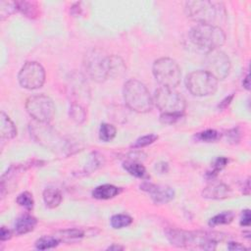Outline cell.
<instances>
[{
  "label": "cell",
  "instance_id": "6da1fadb",
  "mask_svg": "<svg viewBox=\"0 0 251 251\" xmlns=\"http://www.w3.org/2000/svg\"><path fill=\"white\" fill-rule=\"evenodd\" d=\"M167 236L173 245L178 247L198 246L207 250L215 249L217 243L224 238V235L220 232L184 231L179 229L169 230Z\"/></svg>",
  "mask_w": 251,
  "mask_h": 251
},
{
  "label": "cell",
  "instance_id": "7a4b0ae2",
  "mask_svg": "<svg viewBox=\"0 0 251 251\" xmlns=\"http://www.w3.org/2000/svg\"><path fill=\"white\" fill-rule=\"evenodd\" d=\"M186 16L197 24L214 25L222 22L226 17L225 6L217 1H187L185 3Z\"/></svg>",
  "mask_w": 251,
  "mask_h": 251
},
{
  "label": "cell",
  "instance_id": "3957f363",
  "mask_svg": "<svg viewBox=\"0 0 251 251\" xmlns=\"http://www.w3.org/2000/svg\"><path fill=\"white\" fill-rule=\"evenodd\" d=\"M189 38L196 47L209 52L224 45L226 34L218 25L197 24L190 29Z\"/></svg>",
  "mask_w": 251,
  "mask_h": 251
},
{
  "label": "cell",
  "instance_id": "277c9868",
  "mask_svg": "<svg viewBox=\"0 0 251 251\" xmlns=\"http://www.w3.org/2000/svg\"><path fill=\"white\" fill-rule=\"evenodd\" d=\"M124 100L127 108L137 113H147L153 106V98L149 90L137 79H129L125 83Z\"/></svg>",
  "mask_w": 251,
  "mask_h": 251
},
{
  "label": "cell",
  "instance_id": "5b68a950",
  "mask_svg": "<svg viewBox=\"0 0 251 251\" xmlns=\"http://www.w3.org/2000/svg\"><path fill=\"white\" fill-rule=\"evenodd\" d=\"M153 75L155 79L163 87L175 88L178 85L181 72L178 64L171 58H160L153 64Z\"/></svg>",
  "mask_w": 251,
  "mask_h": 251
},
{
  "label": "cell",
  "instance_id": "8992f818",
  "mask_svg": "<svg viewBox=\"0 0 251 251\" xmlns=\"http://www.w3.org/2000/svg\"><path fill=\"white\" fill-rule=\"evenodd\" d=\"M153 102L162 113L183 114L186 103L183 96L175 88L161 86L155 91Z\"/></svg>",
  "mask_w": 251,
  "mask_h": 251
},
{
  "label": "cell",
  "instance_id": "52a82bcc",
  "mask_svg": "<svg viewBox=\"0 0 251 251\" xmlns=\"http://www.w3.org/2000/svg\"><path fill=\"white\" fill-rule=\"evenodd\" d=\"M187 90L194 96H209L218 89V79L203 70L191 72L185 78Z\"/></svg>",
  "mask_w": 251,
  "mask_h": 251
},
{
  "label": "cell",
  "instance_id": "ba28073f",
  "mask_svg": "<svg viewBox=\"0 0 251 251\" xmlns=\"http://www.w3.org/2000/svg\"><path fill=\"white\" fill-rule=\"evenodd\" d=\"M25 109L28 115L40 124H48L55 115V105L52 99L44 94L28 97L25 101Z\"/></svg>",
  "mask_w": 251,
  "mask_h": 251
},
{
  "label": "cell",
  "instance_id": "9c48e42d",
  "mask_svg": "<svg viewBox=\"0 0 251 251\" xmlns=\"http://www.w3.org/2000/svg\"><path fill=\"white\" fill-rule=\"evenodd\" d=\"M83 68L87 75L97 82H102L109 77L108 56L100 49H91L85 54Z\"/></svg>",
  "mask_w": 251,
  "mask_h": 251
},
{
  "label": "cell",
  "instance_id": "30bf717a",
  "mask_svg": "<svg viewBox=\"0 0 251 251\" xmlns=\"http://www.w3.org/2000/svg\"><path fill=\"white\" fill-rule=\"evenodd\" d=\"M44 68L37 62H26L19 72L18 80L22 87L33 90L40 88L45 81Z\"/></svg>",
  "mask_w": 251,
  "mask_h": 251
},
{
  "label": "cell",
  "instance_id": "8fae6325",
  "mask_svg": "<svg viewBox=\"0 0 251 251\" xmlns=\"http://www.w3.org/2000/svg\"><path fill=\"white\" fill-rule=\"evenodd\" d=\"M205 67L215 78L225 79L230 71V60L228 56L220 49H214L207 52L205 57Z\"/></svg>",
  "mask_w": 251,
  "mask_h": 251
},
{
  "label": "cell",
  "instance_id": "7c38bea8",
  "mask_svg": "<svg viewBox=\"0 0 251 251\" xmlns=\"http://www.w3.org/2000/svg\"><path fill=\"white\" fill-rule=\"evenodd\" d=\"M140 188L150 194V197L155 204H166L172 201L175 197V190L168 185H160L144 181L140 185Z\"/></svg>",
  "mask_w": 251,
  "mask_h": 251
},
{
  "label": "cell",
  "instance_id": "4fadbf2b",
  "mask_svg": "<svg viewBox=\"0 0 251 251\" xmlns=\"http://www.w3.org/2000/svg\"><path fill=\"white\" fill-rule=\"evenodd\" d=\"M230 194V188L223 182H214L204 188L202 195L209 199H224Z\"/></svg>",
  "mask_w": 251,
  "mask_h": 251
},
{
  "label": "cell",
  "instance_id": "5bb4252c",
  "mask_svg": "<svg viewBox=\"0 0 251 251\" xmlns=\"http://www.w3.org/2000/svg\"><path fill=\"white\" fill-rule=\"evenodd\" d=\"M37 220L30 215H24L17 219L15 223V231L17 234H25L34 229Z\"/></svg>",
  "mask_w": 251,
  "mask_h": 251
},
{
  "label": "cell",
  "instance_id": "9a60e30c",
  "mask_svg": "<svg viewBox=\"0 0 251 251\" xmlns=\"http://www.w3.org/2000/svg\"><path fill=\"white\" fill-rule=\"evenodd\" d=\"M0 135L6 139H12L17 135L15 124L4 112L0 114Z\"/></svg>",
  "mask_w": 251,
  "mask_h": 251
},
{
  "label": "cell",
  "instance_id": "2e32d148",
  "mask_svg": "<svg viewBox=\"0 0 251 251\" xmlns=\"http://www.w3.org/2000/svg\"><path fill=\"white\" fill-rule=\"evenodd\" d=\"M121 189L112 184H102L95 187L92 191V197L99 200H107L117 196Z\"/></svg>",
  "mask_w": 251,
  "mask_h": 251
},
{
  "label": "cell",
  "instance_id": "e0dca14e",
  "mask_svg": "<svg viewBox=\"0 0 251 251\" xmlns=\"http://www.w3.org/2000/svg\"><path fill=\"white\" fill-rule=\"evenodd\" d=\"M126 72V65L122 58L116 55L108 56V76L116 77Z\"/></svg>",
  "mask_w": 251,
  "mask_h": 251
},
{
  "label": "cell",
  "instance_id": "ac0fdd59",
  "mask_svg": "<svg viewBox=\"0 0 251 251\" xmlns=\"http://www.w3.org/2000/svg\"><path fill=\"white\" fill-rule=\"evenodd\" d=\"M124 169L131 176L141 178V179H147L149 178V175L146 172L145 167L139 163V162H135V161H126L123 164Z\"/></svg>",
  "mask_w": 251,
  "mask_h": 251
},
{
  "label": "cell",
  "instance_id": "d6986e66",
  "mask_svg": "<svg viewBox=\"0 0 251 251\" xmlns=\"http://www.w3.org/2000/svg\"><path fill=\"white\" fill-rule=\"evenodd\" d=\"M17 10L27 18H36L39 14V5L35 1H16Z\"/></svg>",
  "mask_w": 251,
  "mask_h": 251
},
{
  "label": "cell",
  "instance_id": "ffe728a7",
  "mask_svg": "<svg viewBox=\"0 0 251 251\" xmlns=\"http://www.w3.org/2000/svg\"><path fill=\"white\" fill-rule=\"evenodd\" d=\"M62 194L56 188H46L43 191V200L48 208H56L62 202Z\"/></svg>",
  "mask_w": 251,
  "mask_h": 251
},
{
  "label": "cell",
  "instance_id": "44dd1931",
  "mask_svg": "<svg viewBox=\"0 0 251 251\" xmlns=\"http://www.w3.org/2000/svg\"><path fill=\"white\" fill-rule=\"evenodd\" d=\"M84 236V231L78 228H69L60 230L55 236L60 242H74Z\"/></svg>",
  "mask_w": 251,
  "mask_h": 251
},
{
  "label": "cell",
  "instance_id": "7402d4cb",
  "mask_svg": "<svg viewBox=\"0 0 251 251\" xmlns=\"http://www.w3.org/2000/svg\"><path fill=\"white\" fill-rule=\"evenodd\" d=\"M70 117L76 124H82L86 119V112L84 107L79 104L73 102L70 107Z\"/></svg>",
  "mask_w": 251,
  "mask_h": 251
},
{
  "label": "cell",
  "instance_id": "603a6c76",
  "mask_svg": "<svg viewBox=\"0 0 251 251\" xmlns=\"http://www.w3.org/2000/svg\"><path fill=\"white\" fill-rule=\"evenodd\" d=\"M233 218H234L233 212L225 211V212H222V213L214 216L213 218H211L209 221V226H220V225H226V224L231 223Z\"/></svg>",
  "mask_w": 251,
  "mask_h": 251
},
{
  "label": "cell",
  "instance_id": "cb8c5ba5",
  "mask_svg": "<svg viewBox=\"0 0 251 251\" xmlns=\"http://www.w3.org/2000/svg\"><path fill=\"white\" fill-rule=\"evenodd\" d=\"M116 133H117V129L113 125L107 124V123L101 124L99 128V138L102 141L109 142L113 140L116 136Z\"/></svg>",
  "mask_w": 251,
  "mask_h": 251
},
{
  "label": "cell",
  "instance_id": "d4e9b609",
  "mask_svg": "<svg viewBox=\"0 0 251 251\" xmlns=\"http://www.w3.org/2000/svg\"><path fill=\"white\" fill-rule=\"evenodd\" d=\"M110 222H111L112 227L119 229V228L128 226L132 223V218L126 214H118V215H114L111 218Z\"/></svg>",
  "mask_w": 251,
  "mask_h": 251
},
{
  "label": "cell",
  "instance_id": "484cf974",
  "mask_svg": "<svg viewBox=\"0 0 251 251\" xmlns=\"http://www.w3.org/2000/svg\"><path fill=\"white\" fill-rule=\"evenodd\" d=\"M59 242L60 241L55 236H43L36 240L35 248L38 250H46L56 247Z\"/></svg>",
  "mask_w": 251,
  "mask_h": 251
},
{
  "label": "cell",
  "instance_id": "4316f807",
  "mask_svg": "<svg viewBox=\"0 0 251 251\" xmlns=\"http://www.w3.org/2000/svg\"><path fill=\"white\" fill-rule=\"evenodd\" d=\"M194 137L203 142H215L221 138V133L215 129H206L196 133Z\"/></svg>",
  "mask_w": 251,
  "mask_h": 251
},
{
  "label": "cell",
  "instance_id": "83f0119b",
  "mask_svg": "<svg viewBox=\"0 0 251 251\" xmlns=\"http://www.w3.org/2000/svg\"><path fill=\"white\" fill-rule=\"evenodd\" d=\"M17 10L16 1H0V17L1 20L8 18Z\"/></svg>",
  "mask_w": 251,
  "mask_h": 251
},
{
  "label": "cell",
  "instance_id": "f1b7e54d",
  "mask_svg": "<svg viewBox=\"0 0 251 251\" xmlns=\"http://www.w3.org/2000/svg\"><path fill=\"white\" fill-rule=\"evenodd\" d=\"M17 203L20 206L24 207L25 209L30 211L33 208V204H34V201H33V198H32V194L27 192V191L22 192L17 197Z\"/></svg>",
  "mask_w": 251,
  "mask_h": 251
},
{
  "label": "cell",
  "instance_id": "f546056e",
  "mask_svg": "<svg viewBox=\"0 0 251 251\" xmlns=\"http://www.w3.org/2000/svg\"><path fill=\"white\" fill-rule=\"evenodd\" d=\"M157 139H158V135H156L154 133H150V134L141 136L138 139H136L135 142L131 145V147H133V148H142V147H145V146H148V145L152 144Z\"/></svg>",
  "mask_w": 251,
  "mask_h": 251
},
{
  "label": "cell",
  "instance_id": "4dcf8cb0",
  "mask_svg": "<svg viewBox=\"0 0 251 251\" xmlns=\"http://www.w3.org/2000/svg\"><path fill=\"white\" fill-rule=\"evenodd\" d=\"M226 164H227V159H226V158H225V157H218V158L214 161V163H213V170L209 173L210 176L213 177V176H217V174H218L221 170H223V169L226 167Z\"/></svg>",
  "mask_w": 251,
  "mask_h": 251
},
{
  "label": "cell",
  "instance_id": "1f68e13d",
  "mask_svg": "<svg viewBox=\"0 0 251 251\" xmlns=\"http://www.w3.org/2000/svg\"><path fill=\"white\" fill-rule=\"evenodd\" d=\"M183 114H169V113H161L160 122L165 125H173L181 119Z\"/></svg>",
  "mask_w": 251,
  "mask_h": 251
},
{
  "label": "cell",
  "instance_id": "d6a6232c",
  "mask_svg": "<svg viewBox=\"0 0 251 251\" xmlns=\"http://www.w3.org/2000/svg\"><path fill=\"white\" fill-rule=\"evenodd\" d=\"M251 222V216H250V211L249 210H244L242 211L241 218H240V225L243 226H248Z\"/></svg>",
  "mask_w": 251,
  "mask_h": 251
},
{
  "label": "cell",
  "instance_id": "836d02e7",
  "mask_svg": "<svg viewBox=\"0 0 251 251\" xmlns=\"http://www.w3.org/2000/svg\"><path fill=\"white\" fill-rule=\"evenodd\" d=\"M11 237H12L11 230L8 229L5 226H2L1 230H0V239H1V241H6V240L10 239Z\"/></svg>",
  "mask_w": 251,
  "mask_h": 251
},
{
  "label": "cell",
  "instance_id": "e575fe53",
  "mask_svg": "<svg viewBox=\"0 0 251 251\" xmlns=\"http://www.w3.org/2000/svg\"><path fill=\"white\" fill-rule=\"evenodd\" d=\"M227 248L229 250H232V251H241V250H245L246 248L239 242H229L227 244Z\"/></svg>",
  "mask_w": 251,
  "mask_h": 251
},
{
  "label": "cell",
  "instance_id": "d590c367",
  "mask_svg": "<svg viewBox=\"0 0 251 251\" xmlns=\"http://www.w3.org/2000/svg\"><path fill=\"white\" fill-rule=\"evenodd\" d=\"M232 99H233V94H230L229 96H226L222 102H220L219 108H220V109H226V108L230 104V102L232 101Z\"/></svg>",
  "mask_w": 251,
  "mask_h": 251
},
{
  "label": "cell",
  "instance_id": "8d00e7d4",
  "mask_svg": "<svg viewBox=\"0 0 251 251\" xmlns=\"http://www.w3.org/2000/svg\"><path fill=\"white\" fill-rule=\"evenodd\" d=\"M242 84H243V86L247 89V90H249V88H250V82H249V75H247L246 76H245V78L243 79V82H242Z\"/></svg>",
  "mask_w": 251,
  "mask_h": 251
},
{
  "label": "cell",
  "instance_id": "74e56055",
  "mask_svg": "<svg viewBox=\"0 0 251 251\" xmlns=\"http://www.w3.org/2000/svg\"><path fill=\"white\" fill-rule=\"evenodd\" d=\"M243 193L248 195L250 193V180L249 178L246 180V184H245V188H243Z\"/></svg>",
  "mask_w": 251,
  "mask_h": 251
},
{
  "label": "cell",
  "instance_id": "f35d334b",
  "mask_svg": "<svg viewBox=\"0 0 251 251\" xmlns=\"http://www.w3.org/2000/svg\"><path fill=\"white\" fill-rule=\"evenodd\" d=\"M123 249H124V247H122L120 245H116V244H113L108 247V250H123Z\"/></svg>",
  "mask_w": 251,
  "mask_h": 251
}]
</instances>
